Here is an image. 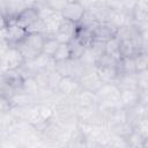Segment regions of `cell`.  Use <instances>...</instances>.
I'll return each instance as SVG.
<instances>
[{"label": "cell", "instance_id": "cell-1", "mask_svg": "<svg viewBox=\"0 0 148 148\" xmlns=\"http://www.w3.org/2000/svg\"><path fill=\"white\" fill-rule=\"evenodd\" d=\"M45 36L40 34H28L27 37L16 47L20 50L25 62L31 61L42 53Z\"/></svg>", "mask_w": 148, "mask_h": 148}, {"label": "cell", "instance_id": "cell-2", "mask_svg": "<svg viewBox=\"0 0 148 148\" xmlns=\"http://www.w3.org/2000/svg\"><path fill=\"white\" fill-rule=\"evenodd\" d=\"M0 64L3 72H9L20 69L25 64V60L16 46H10L5 56L0 59Z\"/></svg>", "mask_w": 148, "mask_h": 148}, {"label": "cell", "instance_id": "cell-3", "mask_svg": "<svg viewBox=\"0 0 148 148\" xmlns=\"http://www.w3.org/2000/svg\"><path fill=\"white\" fill-rule=\"evenodd\" d=\"M28 32L24 28L16 23L15 18H7V28L5 30V39L9 46H17L27 37Z\"/></svg>", "mask_w": 148, "mask_h": 148}, {"label": "cell", "instance_id": "cell-4", "mask_svg": "<svg viewBox=\"0 0 148 148\" xmlns=\"http://www.w3.org/2000/svg\"><path fill=\"white\" fill-rule=\"evenodd\" d=\"M37 132L44 142H46L49 145H56L60 138L62 128L54 119H51V120L46 121L40 128H38Z\"/></svg>", "mask_w": 148, "mask_h": 148}, {"label": "cell", "instance_id": "cell-5", "mask_svg": "<svg viewBox=\"0 0 148 148\" xmlns=\"http://www.w3.org/2000/svg\"><path fill=\"white\" fill-rule=\"evenodd\" d=\"M84 12H86V9L82 6L81 1H74V0L68 1L67 0L66 5L62 8L60 14L64 20H67V21H71L75 24H77L80 22V20L82 18Z\"/></svg>", "mask_w": 148, "mask_h": 148}, {"label": "cell", "instance_id": "cell-6", "mask_svg": "<svg viewBox=\"0 0 148 148\" xmlns=\"http://www.w3.org/2000/svg\"><path fill=\"white\" fill-rule=\"evenodd\" d=\"M79 84L82 89L95 92L103 86L102 80L99 79L98 74L96 73L95 68H89L84 72V74L79 79Z\"/></svg>", "mask_w": 148, "mask_h": 148}, {"label": "cell", "instance_id": "cell-7", "mask_svg": "<svg viewBox=\"0 0 148 148\" xmlns=\"http://www.w3.org/2000/svg\"><path fill=\"white\" fill-rule=\"evenodd\" d=\"M72 103L75 108H86V106H92V105H97L98 103V98L96 96L95 92L84 90L82 88H80L72 97Z\"/></svg>", "mask_w": 148, "mask_h": 148}, {"label": "cell", "instance_id": "cell-8", "mask_svg": "<svg viewBox=\"0 0 148 148\" xmlns=\"http://www.w3.org/2000/svg\"><path fill=\"white\" fill-rule=\"evenodd\" d=\"M76 27H77V24H75L71 21H67V20H62L58 31L54 34V38L60 44H68L75 36Z\"/></svg>", "mask_w": 148, "mask_h": 148}, {"label": "cell", "instance_id": "cell-9", "mask_svg": "<svg viewBox=\"0 0 148 148\" xmlns=\"http://www.w3.org/2000/svg\"><path fill=\"white\" fill-rule=\"evenodd\" d=\"M118 28H116L114 25H112L109 22H104V23H98L97 27L92 30V35H94V40H98V42H108L111 38L116 37Z\"/></svg>", "mask_w": 148, "mask_h": 148}, {"label": "cell", "instance_id": "cell-10", "mask_svg": "<svg viewBox=\"0 0 148 148\" xmlns=\"http://www.w3.org/2000/svg\"><path fill=\"white\" fill-rule=\"evenodd\" d=\"M120 90L114 83H103V86L96 91L98 101H119Z\"/></svg>", "mask_w": 148, "mask_h": 148}, {"label": "cell", "instance_id": "cell-11", "mask_svg": "<svg viewBox=\"0 0 148 148\" xmlns=\"http://www.w3.org/2000/svg\"><path fill=\"white\" fill-rule=\"evenodd\" d=\"M80 88L81 87H80L77 80H75V79H73L71 76H66V77H61L56 91H58L61 95L71 98Z\"/></svg>", "mask_w": 148, "mask_h": 148}, {"label": "cell", "instance_id": "cell-12", "mask_svg": "<svg viewBox=\"0 0 148 148\" xmlns=\"http://www.w3.org/2000/svg\"><path fill=\"white\" fill-rule=\"evenodd\" d=\"M10 104H12V109L13 108H25V106H31V105H36L39 103L37 97L30 96L25 92H23L22 90L14 94L10 98Z\"/></svg>", "mask_w": 148, "mask_h": 148}, {"label": "cell", "instance_id": "cell-13", "mask_svg": "<svg viewBox=\"0 0 148 148\" xmlns=\"http://www.w3.org/2000/svg\"><path fill=\"white\" fill-rule=\"evenodd\" d=\"M34 5V3H32ZM39 17H38V13H37V10L32 7V6H30V7H27L24 10H22L17 16H16V23L20 25V27H22V28H24V29H27L29 25H31L35 21H37Z\"/></svg>", "mask_w": 148, "mask_h": 148}, {"label": "cell", "instance_id": "cell-14", "mask_svg": "<svg viewBox=\"0 0 148 148\" xmlns=\"http://www.w3.org/2000/svg\"><path fill=\"white\" fill-rule=\"evenodd\" d=\"M133 23L148 22V1L147 0H136L135 6L132 10Z\"/></svg>", "mask_w": 148, "mask_h": 148}, {"label": "cell", "instance_id": "cell-15", "mask_svg": "<svg viewBox=\"0 0 148 148\" xmlns=\"http://www.w3.org/2000/svg\"><path fill=\"white\" fill-rule=\"evenodd\" d=\"M114 84L119 90H134L138 89V79L135 74H119ZM139 90V89H138Z\"/></svg>", "mask_w": 148, "mask_h": 148}, {"label": "cell", "instance_id": "cell-16", "mask_svg": "<svg viewBox=\"0 0 148 148\" xmlns=\"http://www.w3.org/2000/svg\"><path fill=\"white\" fill-rule=\"evenodd\" d=\"M34 1H22V0H7V17L16 18V16L24 10L27 7L32 6Z\"/></svg>", "mask_w": 148, "mask_h": 148}, {"label": "cell", "instance_id": "cell-17", "mask_svg": "<svg viewBox=\"0 0 148 148\" xmlns=\"http://www.w3.org/2000/svg\"><path fill=\"white\" fill-rule=\"evenodd\" d=\"M120 102L124 109H131L139 104L140 102V91L138 89L134 90H120Z\"/></svg>", "mask_w": 148, "mask_h": 148}, {"label": "cell", "instance_id": "cell-18", "mask_svg": "<svg viewBox=\"0 0 148 148\" xmlns=\"http://www.w3.org/2000/svg\"><path fill=\"white\" fill-rule=\"evenodd\" d=\"M94 68L103 83H114L119 75L117 66H104V67H94Z\"/></svg>", "mask_w": 148, "mask_h": 148}, {"label": "cell", "instance_id": "cell-19", "mask_svg": "<svg viewBox=\"0 0 148 148\" xmlns=\"http://www.w3.org/2000/svg\"><path fill=\"white\" fill-rule=\"evenodd\" d=\"M62 16L60 13H53L51 16H49L47 18L43 20L44 21V24H45V28H46V34L45 36L50 35V36H54V34L58 31L61 22H62Z\"/></svg>", "mask_w": 148, "mask_h": 148}, {"label": "cell", "instance_id": "cell-20", "mask_svg": "<svg viewBox=\"0 0 148 148\" xmlns=\"http://www.w3.org/2000/svg\"><path fill=\"white\" fill-rule=\"evenodd\" d=\"M119 52L121 58H133L140 51L135 47L131 39H123L119 40Z\"/></svg>", "mask_w": 148, "mask_h": 148}, {"label": "cell", "instance_id": "cell-21", "mask_svg": "<svg viewBox=\"0 0 148 148\" xmlns=\"http://www.w3.org/2000/svg\"><path fill=\"white\" fill-rule=\"evenodd\" d=\"M74 38L76 40H79L83 46L86 47H89L90 44L94 42V35H92V31L89 30V29H86V28H82V27H76V31H75V36Z\"/></svg>", "mask_w": 148, "mask_h": 148}, {"label": "cell", "instance_id": "cell-22", "mask_svg": "<svg viewBox=\"0 0 148 148\" xmlns=\"http://www.w3.org/2000/svg\"><path fill=\"white\" fill-rule=\"evenodd\" d=\"M60 43L54 38V36H45V39H44V43H43V47H42V53L47 56V57H53L56 51L58 50Z\"/></svg>", "mask_w": 148, "mask_h": 148}, {"label": "cell", "instance_id": "cell-23", "mask_svg": "<svg viewBox=\"0 0 148 148\" xmlns=\"http://www.w3.org/2000/svg\"><path fill=\"white\" fill-rule=\"evenodd\" d=\"M22 91L30 95V96H34V97H37L38 98V94L40 91V88L38 87L37 82L35 81L34 76H28L25 79H23V82H22Z\"/></svg>", "mask_w": 148, "mask_h": 148}, {"label": "cell", "instance_id": "cell-24", "mask_svg": "<svg viewBox=\"0 0 148 148\" xmlns=\"http://www.w3.org/2000/svg\"><path fill=\"white\" fill-rule=\"evenodd\" d=\"M127 143L128 148H147V139L135 131H132L127 136Z\"/></svg>", "mask_w": 148, "mask_h": 148}, {"label": "cell", "instance_id": "cell-25", "mask_svg": "<svg viewBox=\"0 0 148 148\" xmlns=\"http://www.w3.org/2000/svg\"><path fill=\"white\" fill-rule=\"evenodd\" d=\"M105 54L110 56L116 60H120V52H119V40L113 37L110 40L105 42Z\"/></svg>", "mask_w": 148, "mask_h": 148}, {"label": "cell", "instance_id": "cell-26", "mask_svg": "<svg viewBox=\"0 0 148 148\" xmlns=\"http://www.w3.org/2000/svg\"><path fill=\"white\" fill-rule=\"evenodd\" d=\"M68 47H69V53H71V60H80L82 53L86 50V46H83L75 38H73L68 43Z\"/></svg>", "mask_w": 148, "mask_h": 148}, {"label": "cell", "instance_id": "cell-27", "mask_svg": "<svg viewBox=\"0 0 148 148\" xmlns=\"http://www.w3.org/2000/svg\"><path fill=\"white\" fill-rule=\"evenodd\" d=\"M72 68H73V60H65V61H58L56 62L54 66V71L61 76V77H66V76H71L72 75Z\"/></svg>", "mask_w": 148, "mask_h": 148}, {"label": "cell", "instance_id": "cell-28", "mask_svg": "<svg viewBox=\"0 0 148 148\" xmlns=\"http://www.w3.org/2000/svg\"><path fill=\"white\" fill-rule=\"evenodd\" d=\"M133 59L135 62L136 73L148 69V52L147 51H140L133 57Z\"/></svg>", "mask_w": 148, "mask_h": 148}, {"label": "cell", "instance_id": "cell-29", "mask_svg": "<svg viewBox=\"0 0 148 148\" xmlns=\"http://www.w3.org/2000/svg\"><path fill=\"white\" fill-rule=\"evenodd\" d=\"M98 22L96 21L95 16L89 12V10H86L82 18L80 20V22L77 23L79 27H82V28H86V29H89V30H94L96 27H97Z\"/></svg>", "mask_w": 148, "mask_h": 148}, {"label": "cell", "instance_id": "cell-30", "mask_svg": "<svg viewBox=\"0 0 148 148\" xmlns=\"http://www.w3.org/2000/svg\"><path fill=\"white\" fill-rule=\"evenodd\" d=\"M108 130H109L110 133H112V134L127 138V136L131 134V132L133 131V127H132V125H130L127 121H125V123L118 124V125H116V126H112V127H110V128H108Z\"/></svg>", "mask_w": 148, "mask_h": 148}, {"label": "cell", "instance_id": "cell-31", "mask_svg": "<svg viewBox=\"0 0 148 148\" xmlns=\"http://www.w3.org/2000/svg\"><path fill=\"white\" fill-rule=\"evenodd\" d=\"M80 61L87 67V68H94L95 65H96V61H97V57L92 53V51L89 49V47H86L84 52L82 53L81 58H80Z\"/></svg>", "mask_w": 148, "mask_h": 148}, {"label": "cell", "instance_id": "cell-32", "mask_svg": "<svg viewBox=\"0 0 148 148\" xmlns=\"http://www.w3.org/2000/svg\"><path fill=\"white\" fill-rule=\"evenodd\" d=\"M52 58H53V60L56 62L69 60L71 59V53H69L68 44H60L59 47H58V50L56 51V53H54V56Z\"/></svg>", "mask_w": 148, "mask_h": 148}, {"label": "cell", "instance_id": "cell-33", "mask_svg": "<svg viewBox=\"0 0 148 148\" xmlns=\"http://www.w3.org/2000/svg\"><path fill=\"white\" fill-rule=\"evenodd\" d=\"M133 131L138 132L143 138L148 139V117H143L133 125Z\"/></svg>", "mask_w": 148, "mask_h": 148}, {"label": "cell", "instance_id": "cell-34", "mask_svg": "<svg viewBox=\"0 0 148 148\" xmlns=\"http://www.w3.org/2000/svg\"><path fill=\"white\" fill-rule=\"evenodd\" d=\"M27 32L28 34H40V35H44L46 34V28H45V24H44V21L38 18L37 21H35L31 25H29L27 29Z\"/></svg>", "mask_w": 148, "mask_h": 148}, {"label": "cell", "instance_id": "cell-35", "mask_svg": "<svg viewBox=\"0 0 148 148\" xmlns=\"http://www.w3.org/2000/svg\"><path fill=\"white\" fill-rule=\"evenodd\" d=\"M109 145L116 148H128V143H127V138L125 136H120V135H116L112 134L110 135V141Z\"/></svg>", "mask_w": 148, "mask_h": 148}, {"label": "cell", "instance_id": "cell-36", "mask_svg": "<svg viewBox=\"0 0 148 148\" xmlns=\"http://www.w3.org/2000/svg\"><path fill=\"white\" fill-rule=\"evenodd\" d=\"M49 73L50 72L40 71V72H37L34 75V79H35V81L37 82V84L40 89L49 88Z\"/></svg>", "mask_w": 148, "mask_h": 148}, {"label": "cell", "instance_id": "cell-37", "mask_svg": "<svg viewBox=\"0 0 148 148\" xmlns=\"http://www.w3.org/2000/svg\"><path fill=\"white\" fill-rule=\"evenodd\" d=\"M136 79H138V89L141 91L148 90V69L138 72Z\"/></svg>", "mask_w": 148, "mask_h": 148}, {"label": "cell", "instance_id": "cell-38", "mask_svg": "<svg viewBox=\"0 0 148 148\" xmlns=\"http://www.w3.org/2000/svg\"><path fill=\"white\" fill-rule=\"evenodd\" d=\"M89 49H90V50L92 51V53L97 57V59H98L101 56L105 54V43H103V42L94 40V42L90 44Z\"/></svg>", "mask_w": 148, "mask_h": 148}, {"label": "cell", "instance_id": "cell-39", "mask_svg": "<svg viewBox=\"0 0 148 148\" xmlns=\"http://www.w3.org/2000/svg\"><path fill=\"white\" fill-rule=\"evenodd\" d=\"M61 80V76L56 72V71H52L49 73V88L52 89V90H57L58 88V84Z\"/></svg>", "mask_w": 148, "mask_h": 148}, {"label": "cell", "instance_id": "cell-40", "mask_svg": "<svg viewBox=\"0 0 148 148\" xmlns=\"http://www.w3.org/2000/svg\"><path fill=\"white\" fill-rule=\"evenodd\" d=\"M67 0H62V1H58V0H51V1H46L47 6L53 10V12H57V13H61L62 8L65 7Z\"/></svg>", "mask_w": 148, "mask_h": 148}, {"label": "cell", "instance_id": "cell-41", "mask_svg": "<svg viewBox=\"0 0 148 148\" xmlns=\"http://www.w3.org/2000/svg\"><path fill=\"white\" fill-rule=\"evenodd\" d=\"M12 111V104L8 97L0 95V113L10 112Z\"/></svg>", "mask_w": 148, "mask_h": 148}, {"label": "cell", "instance_id": "cell-42", "mask_svg": "<svg viewBox=\"0 0 148 148\" xmlns=\"http://www.w3.org/2000/svg\"><path fill=\"white\" fill-rule=\"evenodd\" d=\"M9 47H10V46H9V44L7 43V40H6L5 38H0V59L5 56V53L8 51Z\"/></svg>", "mask_w": 148, "mask_h": 148}, {"label": "cell", "instance_id": "cell-43", "mask_svg": "<svg viewBox=\"0 0 148 148\" xmlns=\"http://www.w3.org/2000/svg\"><path fill=\"white\" fill-rule=\"evenodd\" d=\"M0 15L7 17V0H0Z\"/></svg>", "mask_w": 148, "mask_h": 148}, {"label": "cell", "instance_id": "cell-44", "mask_svg": "<svg viewBox=\"0 0 148 148\" xmlns=\"http://www.w3.org/2000/svg\"><path fill=\"white\" fill-rule=\"evenodd\" d=\"M7 28V18L0 15V31H5Z\"/></svg>", "mask_w": 148, "mask_h": 148}, {"label": "cell", "instance_id": "cell-45", "mask_svg": "<svg viewBox=\"0 0 148 148\" xmlns=\"http://www.w3.org/2000/svg\"><path fill=\"white\" fill-rule=\"evenodd\" d=\"M104 148H116V147H112V146H110V145H108V146H105Z\"/></svg>", "mask_w": 148, "mask_h": 148}, {"label": "cell", "instance_id": "cell-46", "mask_svg": "<svg viewBox=\"0 0 148 148\" xmlns=\"http://www.w3.org/2000/svg\"><path fill=\"white\" fill-rule=\"evenodd\" d=\"M2 72H3V71H2V67H1V64H0V75L2 74Z\"/></svg>", "mask_w": 148, "mask_h": 148}]
</instances>
